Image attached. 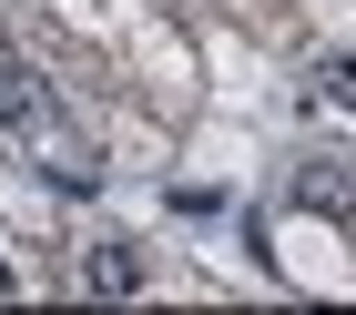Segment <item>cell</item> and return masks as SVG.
<instances>
[{"label":"cell","mask_w":356,"mask_h":315,"mask_svg":"<svg viewBox=\"0 0 356 315\" xmlns=\"http://www.w3.org/2000/svg\"><path fill=\"white\" fill-rule=\"evenodd\" d=\"M316 92H326V102H356V51H326V61H316Z\"/></svg>","instance_id":"5"},{"label":"cell","mask_w":356,"mask_h":315,"mask_svg":"<svg viewBox=\"0 0 356 315\" xmlns=\"http://www.w3.org/2000/svg\"><path fill=\"white\" fill-rule=\"evenodd\" d=\"M41 122H61V92L31 72V61H0V132H10V143H31Z\"/></svg>","instance_id":"1"},{"label":"cell","mask_w":356,"mask_h":315,"mask_svg":"<svg viewBox=\"0 0 356 315\" xmlns=\"http://www.w3.org/2000/svg\"><path fill=\"white\" fill-rule=\"evenodd\" d=\"M82 285L102 295V305H133V295L153 285V264H143V244H122V234H102V244H92V255H82Z\"/></svg>","instance_id":"2"},{"label":"cell","mask_w":356,"mask_h":315,"mask_svg":"<svg viewBox=\"0 0 356 315\" xmlns=\"http://www.w3.org/2000/svg\"><path fill=\"white\" fill-rule=\"evenodd\" d=\"M31 153H41V173H51L61 193H102V153H92V143H72L61 122H41V132H31Z\"/></svg>","instance_id":"3"},{"label":"cell","mask_w":356,"mask_h":315,"mask_svg":"<svg viewBox=\"0 0 356 315\" xmlns=\"http://www.w3.org/2000/svg\"><path fill=\"white\" fill-rule=\"evenodd\" d=\"M10 295H21V275H10V264H0V305H10Z\"/></svg>","instance_id":"6"},{"label":"cell","mask_w":356,"mask_h":315,"mask_svg":"<svg viewBox=\"0 0 356 315\" xmlns=\"http://www.w3.org/2000/svg\"><path fill=\"white\" fill-rule=\"evenodd\" d=\"M296 193H305V204H326V213H346V173H336V163H316V173H296Z\"/></svg>","instance_id":"4"}]
</instances>
